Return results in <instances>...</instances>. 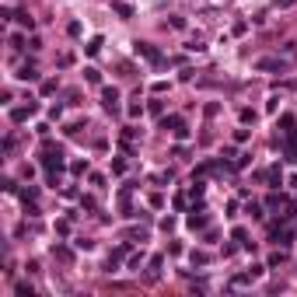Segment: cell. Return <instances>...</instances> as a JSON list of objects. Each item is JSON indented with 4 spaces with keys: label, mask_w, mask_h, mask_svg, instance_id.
<instances>
[{
    "label": "cell",
    "mask_w": 297,
    "mask_h": 297,
    "mask_svg": "<svg viewBox=\"0 0 297 297\" xmlns=\"http://www.w3.org/2000/svg\"><path fill=\"white\" fill-rule=\"evenodd\" d=\"M42 168H46L49 175H53V171H60V168H63V154H60V150H56V154L49 150V154L42 157Z\"/></svg>",
    "instance_id": "cell-1"
},
{
    "label": "cell",
    "mask_w": 297,
    "mask_h": 297,
    "mask_svg": "<svg viewBox=\"0 0 297 297\" xmlns=\"http://www.w3.org/2000/svg\"><path fill=\"white\" fill-rule=\"evenodd\" d=\"M102 105H105L109 112H116V109H119V91H116V87H105V91H102Z\"/></svg>",
    "instance_id": "cell-2"
},
{
    "label": "cell",
    "mask_w": 297,
    "mask_h": 297,
    "mask_svg": "<svg viewBox=\"0 0 297 297\" xmlns=\"http://www.w3.org/2000/svg\"><path fill=\"white\" fill-rule=\"evenodd\" d=\"M273 241H280L283 248L294 241V227H273Z\"/></svg>",
    "instance_id": "cell-3"
},
{
    "label": "cell",
    "mask_w": 297,
    "mask_h": 297,
    "mask_svg": "<svg viewBox=\"0 0 297 297\" xmlns=\"http://www.w3.org/2000/svg\"><path fill=\"white\" fill-rule=\"evenodd\" d=\"M137 53H140L144 60H150V63H161V53H157L154 46H147V42H137Z\"/></svg>",
    "instance_id": "cell-4"
},
{
    "label": "cell",
    "mask_w": 297,
    "mask_h": 297,
    "mask_svg": "<svg viewBox=\"0 0 297 297\" xmlns=\"http://www.w3.org/2000/svg\"><path fill=\"white\" fill-rule=\"evenodd\" d=\"M161 126H164V130H171V133H178V130H185V123H182L178 116H164V119H161Z\"/></svg>",
    "instance_id": "cell-5"
},
{
    "label": "cell",
    "mask_w": 297,
    "mask_h": 297,
    "mask_svg": "<svg viewBox=\"0 0 297 297\" xmlns=\"http://www.w3.org/2000/svg\"><path fill=\"white\" fill-rule=\"evenodd\" d=\"M255 67H259V70H280V74H283V67H287V63H283V60H259Z\"/></svg>",
    "instance_id": "cell-6"
},
{
    "label": "cell",
    "mask_w": 297,
    "mask_h": 297,
    "mask_svg": "<svg viewBox=\"0 0 297 297\" xmlns=\"http://www.w3.org/2000/svg\"><path fill=\"white\" fill-rule=\"evenodd\" d=\"M28 116H35V105H32V102H28V109H14V112H11V119H14V123H25Z\"/></svg>",
    "instance_id": "cell-7"
},
{
    "label": "cell",
    "mask_w": 297,
    "mask_h": 297,
    "mask_svg": "<svg viewBox=\"0 0 297 297\" xmlns=\"http://www.w3.org/2000/svg\"><path fill=\"white\" fill-rule=\"evenodd\" d=\"M112 11H116L119 18H133V7H130V4H123V0H112Z\"/></svg>",
    "instance_id": "cell-8"
},
{
    "label": "cell",
    "mask_w": 297,
    "mask_h": 297,
    "mask_svg": "<svg viewBox=\"0 0 297 297\" xmlns=\"http://www.w3.org/2000/svg\"><path fill=\"white\" fill-rule=\"evenodd\" d=\"M126 252H130V245H123V248H116V252L109 255V269H116V266L123 262V255H126Z\"/></svg>",
    "instance_id": "cell-9"
},
{
    "label": "cell",
    "mask_w": 297,
    "mask_h": 297,
    "mask_svg": "<svg viewBox=\"0 0 297 297\" xmlns=\"http://www.w3.org/2000/svg\"><path fill=\"white\" fill-rule=\"evenodd\" d=\"M35 67H32V63H25V67H21V70H18V80H35Z\"/></svg>",
    "instance_id": "cell-10"
},
{
    "label": "cell",
    "mask_w": 297,
    "mask_h": 297,
    "mask_svg": "<svg viewBox=\"0 0 297 297\" xmlns=\"http://www.w3.org/2000/svg\"><path fill=\"white\" fill-rule=\"evenodd\" d=\"M203 189H207V185H203V182L192 175V189H189V196H192V200H203Z\"/></svg>",
    "instance_id": "cell-11"
},
{
    "label": "cell",
    "mask_w": 297,
    "mask_h": 297,
    "mask_svg": "<svg viewBox=\"0 0 297 297\" xmlns=\"http://www.w3.org/2000/svg\"><path fill=\"white\" fill-rule=\"evenodd\" d=\"M280 126H283V133H287V137H297V130H294V116H283V119H280Z\"/></svg>",
    "instance_id": "cell-12"
},
{
    "label": "cell",
    "mask_w": 297,
    "mask_h": 297,
    "mask_svg": "<svg viewBox=\"0 0 297 297\" xmlns=\"http://www.w3.org/2000/svg\"><path fill=\"white\" fill-rule=\"evenodd\" d=\"M84 80H87V84H98V80H102V74H98L94 67H87V70H84Z\"/></svg>",
    "instance_id": "cell-13"
},
{
    "label": "cell",
    "mask_w": 297,
    "mask_h": 297,
    "mask_svg": "<svg viewBox=\"0 0 297 297\" xmlns=\"http://www.w3.org/2000/svg\"><path fill=\"white\" fill-rule=\"evenodd\" d=\"M189 227H192V231H196V227H207V217H203V214H192V217H189Z\"/></svg>",
    "instance_id": "cell-14"
},
{
    "label": "cell",
    "mask_w": 297,
    "mask_h": 297,
    "mask_svg": "<svg viewBox=\"0 0 297 297\" xmlns=\"http://www.w3.org/2000/svg\"><path fill=\"white\" fill-rule=\"evenodd\" d=\"M14 294H18V297H35V290H32L28 283H18V287H14Z\"/></svg>",
    "instance_id": "cell-15"
},
{
    "label": "cell",
    "mask_w": 297,
    "mask_h": 297,
    "mask_svg": "<svg viewBox=\"0 0 297 297\" xmlns=\"http://www.w3.org/2000/svg\"><path fill=\"white\" fill-rule=\"evenodd\" d=\"M126 112H130V119H140V116H144V105H140V102H133Z\"/></svg>",
    "instance_id": "cell-16"
},
{
    "label": "cell",
    "mask_w": 297,
    "mask_h": 297,
    "mask_svg": "<svg viewBox=\"0 0 297 297\" xmlns=\"http://www.w3.org/2000/svg\"><path fill=\"white\" fill-rule=\"evenodd\" d=\"M207 262H210L207 252H192V266H207Z\"/></svg>",
    "instance_id": "cell-17"
},
{
    "label": "cell",
    "mask_w": 297,
    "mask_h": 297,
    "mask_svg": "<svg viewBox=\"0 0 297 297\" xmlns=\"http://www.w3.org/2000/svg\"><path fill=\"white\" fill-rule=\"evenodd\" d=\"M161 266H164V259H161V255H154V259H150V276H157V273H161Z\"/></svg>",
    "instance_id": "cell-18"
},
{
    "label": "cell",
    "mask_w": 297,
    "mask_h": 297,
    "mask_svg": "<svg viewBox=\"0 0 297 297\" xmlns=\"http://www.w3.org/2000/svg\"><path fill=\"white\" fill-rule=\"evenodd\" d=\"M84 49H87V56H94V53H98V49H102V39H91V42H87V46H84Z\"/></svg>",
    "instance_id": "cell-19"
},
{
    "label": "cell",
    "mask_w": 297,
    "mask_h": 297,
    "mask_svg": "<svg viewBox=\"0 0 297 297\" xmlns=\"http://www.w3.org/2000/svg\"><path fill=\"white\" fill-rule=\"evenodd\" d=\"M241 123H255V112L252 109H241Z\"/></svg>",
    "instance_id": "cell-20"
},
{
    "label": "cell",
    "mask_w": 297,
    "mask_h": 297,
    "mask_svg": "<svg viewBox=\"0 0 297 297\" xmlns=\"http://www.w3.org/2000/svg\"><path fill=\"white\" fill-rule=\"evenodd\" d=\"M35 196H39V189H25V192H21V200H25V203H32Z\"/></svg>",
    "instance_id": "cell-21"
},
{
    "label": "cell",
    "mask_w": 297,
    "mask_h": 297,
    "mask_svg": "<svg viewBox=\"0 0 297 297\" xmlns=\"http://www.w3.org/2000/svg\"><path fill=\"white\" fill-rule=\"evenodd\" d=\"M283 259H287V255H283V252H273V255H269V266H280V262H283Z\"/></svg>",
    "instance_id": "cell-22"
},
{
    "label": "cell",
    "mask_w": 297,
    "mask_h": 297,
    "mask_svg": "<svg viewBox=\"0 0 297 297\" xmlns=\"http://www.w3.org/2000/svg\"><path fill=\"white\" fill-rule=\"evenodd\" d=\"M273 4H276V7H280V11H283V7H294L297 0H273Z\"/></svg>",
    "instance_id": "cell-23"
}]
</instances>
